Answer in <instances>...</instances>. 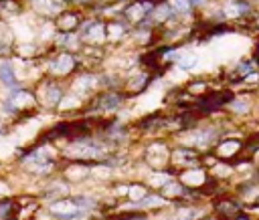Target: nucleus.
I'll return each instance as SVG.
<instances>
[{
    "label": "nucleus",
    "mask_w": 259,
    "mask_h": 220,
    "mask_svg": "<svg viewBox=\"0 0 259 220\" xmlns=\"http://www.w3.org/2000/svg\"><path fill=\"white\" fill-rule=\"evenodd\" d=\"M73 65H75L73 57H71V55H67V53H63V55H59V57L51 63V69H53L55 73L63 75V73H69V71L73 69Z\"/></svg>",
    "instance_id": "1"
},
{
    "label": "nucleus",
    "mask_w": 259,
    "mask_h": 220,
    "mask_svg": "<svg viewBox=\"0 0 259 220\" xmlns=\"http://www.w3.org/2000/svg\"><path fill=\"white\" fill-rule=\"evenodd\" d=\"M51 212L61 214L63 218H73V216L79 212V206L73 204V202H69V200H61V202L51 204Z\"/></svg>",
    "instance_id": "2"
},
{
    "label": "nucleus",
    "mask_w": 259,
    "mask_h": 220,
    "mask_svg": "<svg viewBox=\"0 0 259 220\" xmlns=\"http://www.w3.org/2000/svg\"><path fill=\"white\" fill-rule=\"evenodd\" d=\"M120 105V97L116 95V93H104V95H100L95 99V107L102 109V111H110V109H116Z\"/></svg>",
    "instance_id": "3"
},
{
    "label": "nucleus",
    "mask_w": 259,
    "mask_h": 220,
    "mask_svg": "<svg viewBox=\"0 0 259 220\" xmlns=\"http://www.w3.org/2000/svg\"><path fill=\"white\" fill-rule=\"evenodd\" d=\"M217 212H219V216H223V218H237V212H239V204L235 202V200H221L219 204H217Z\"/></svg>",
    "instance_id": "4"
},
{
    "label": "nucleus",
    "mask_w": 259,
    "mask_h": 220,
    "mask_svg": "<svg viewBox=\"0 0 259 220\" xmlns=\"http://www.w3.org/2000/svg\"><path fill=\"white\" fill-rule=\"evenodd\" d=\"M12 101H14L16 109H18V107H30V105H35V97H32V93H28V91H24V89H18V91L12 93L10 103H12Z\"/></svg>",
    "instance_id": "5"
},
{
    "label": "nucleus",
    "mask_w": 259,
    "mask_h": 220,
    "mask_svg": "<svg viewBox=\"0 0 259 220\" xmlns=\"http://www.w3.org/2000/svg\"><path fill=\"white\" fill-rule=\"evenodd\" d=\"M150 10H152V4H148V2L146 4H132L126 10V14L130 20H142V16H146Z\"/></svg>",
    "instance_id": "6"
},
{
    "label": "nucleus",
    "mask_w": 259,
    "mask_h": 220,
    "mask_svg": "<svg viewBox=\"0 0 259 220\" xmlns=\"http://www.w3.org/2000/svg\"><path fill=\"white\" fill-rule=\"evenodd\" d=\"M239 147H241L239 142H235V140H227V142H223V144L217 147V153L223 155V158H231V155H235V153L239 151Z\"/></svg>",
    "instance_id": "7"
},
{
    "label": "nucleus",
    "mask_w": 259,
    "mask_h": 220,
    "mask_svg": "<svg viewBox=\"0 0 259 220\" xmlns=\"http://www.w3.org/2000/svg\"><path fill=\"white\" fill-rule=\"evenodd\" d=\"M174 160L178 164H194V162H197V153L190 151V149H178L174 153Z\"/></svg>",
    "instance_id": "8"
},
{
    "label": "nucleus",
    "mask_w": 259,
    "mask_h": 220,
    "mask_svg": "<svg viewBox=\"0 0 259 220\" xmlns=\"http://www.w3.org/2000/svg\"><path fill=\"white\" fill-rule=\"evenodd\" d=\"M0 79L6 85H14V71L10 67V63H2V65H0Z\"/></svg>",
    "instance_id": "9"
},
{
    "label": "nucleus",
    "mask_w": 259,
    "mask_h": 220,
    "mask_svg": "<svg viewBox=\"0 0 259 220\" xmlns=\"http://www.w3.org/2000/svg\"><path fill=\"white\" fill-rule=\"evenodd\" d=\"M87 28H89V30L85 33V37H87L89 41H102V39H104V26H102V24H89Z\"/></svg>",
    "instance_id": "10"
},
{
    "label": "nucleus",
    "mask_w": 259,
    "mask_h": 220,
    "mask_svg": "<svg viewBox=\"0 0 259 220\" xmlns=\"http://www.w3.org/2000/svg\"><path fill=\"white\" fill-rule=\"evenodd\" d=\"M75 26H77V16L75 14H63L59 18V28H63V30H71Z\"/></svg>",
    "instance_id": "11"
},
{
    "label": "nucleus",
    "mask_w": 259,
    "mask_h": 220,
    "mask_svg": "<svg viewBox=\"0 0 259 220\" xmlns=\"http://www.w3.org/2000/svg\"><path fill=\"white\" fill-rule=\"evenodd\" d=\"M61 101V89L57 85H51L49 91H47V103L49 105H57Z\"/></svg>",
    "instance_id": "12"
},
{
    "label": "nucleus",
    "mask_w": 259,
    "mask_h": 220,
    "mask_svg": "<svg viewBox=\"0 0 259 220\" xmlns=\"http://www.w3.org/2000/svg\"><path fill=\"white\" fill-rule=\"evenodd\" d=\"M168 14H170V6H160V8H156V12H154V16H156L158 20H164Z\"/></svg>",
    "instance_id": "13"
},
{
    "label": "nucleus",
    "mask_w": 259,
    "mask_h": 220,
    "mask_svg": "<svg viewBox=\"0 0 259 220\" xmlns=\"http://www.w3.org/2000/svg\"><path fill=\"white\" fill-rule=\"evenodd\" d=\"M174 6V10H178V12H186L188 10V2H186V0H174V2H172Z\"/></svg>",
    "instance_id": "14"
},
{
    "label": "nucleus",
    "mask_w": 259,
    "mask_h": 220,
    "mask_svg": "<svg viewBox=\"0 0 259 220\" xmlns=\"http://www.w3.org/2000/svg\"><path fill=\"white\" fill-rule=\"evenodd\" d=\"M249 109V105L245 103V101H233V111H237V113H245Z\"/></svg>",
    "instance_id": "15"
},
{
    "label": "nucleus",
    "mask_w": 259,
    "mask_h": 220,
    "mask_svg": "<svg viewBox=\"0 0 259 220\" xmlns=\"http://www.w3.org/2000/svg\"><path fill=\"white\" fill-rule=\"evenodd\" d=\"M144 83H146V75H142V77H140L138 81H134V83H132V85H130V87H132V91H140Z\"/></svg>",
    "instance_id": "16"
},
{
    "label": "nucleus",
    "mask_w": 259,
    "mask_h": 220,
    "mask_svg": "<svg viewBox=\"0 0 259 220\" xmlns=\"http://www.w3.org/2000/svg\"><path fill=\"white\" fill-rule=\"evenodd\" d=\"M194 63H197V59H194V57H190V59H182V61H180V67H182V69H188V67L194 65Z\"/></svg>",
    "instance_id": "17"
},
{
    "label": "nucleus",
    "mask_w": 259,
    "mask_h": 220,
    "mask_svg": "<svg viewBox=\"0 0 259 220\" xmlns=\"http://www.w3.org/2000/svg\"><path fill=\"white\" fill-rule=\"evenodd\" d=\"M110 33H112V37H120L122 35V26H110Z\"/></svg>",
    "instance_id": "18"
},
{
    "label": "nucleus",
    "mask_w": 259,
    "mask_h": 220,
    "mask_svg": "<svg viewBox=\"0 0 259 220\" xmlns=\"http://www.w3.org/2000/svg\"><path fill=\"white\" fill-rule=\"evenodd\" d=\"M235 220H249V218H247V216H237Z\"/></svg>",
    "instance_id": "19"
},
{
    "label": "nucleus",
    "mask_w": 259,
    "mask_h": 220,
    "mask_svg": "<svg viewBox=\"0 0 259 220\" xmlns=\"http://www.w3.org/2000/svg\"><path fill=\"white\" fill-rule=\"evenodd\" d=\"M81 2H85V0H81Z\"/></svg>",
    "instance_id": "20"
}]
</instances>
